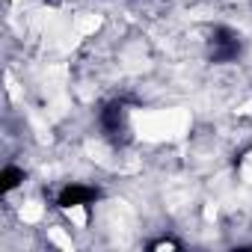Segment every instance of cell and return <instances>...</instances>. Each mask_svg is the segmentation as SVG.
Masks as SVG:
<instances>
[{"instance_id": "7a4b0ae2", "label": "cell", "mask_w": 252, "mask_h": 252, "mask_svg": "<svg viewBox=\"0 0 252 252\" xmlns=\"http://www.w3.org/2000/svg\"><path fill=\"white\" fill-rule=\"evenodd\" d=\"M95 199H98V190H95V187L68 184V187L60 193L57 205H60V208H74V205H89V202H95Z\"/></svg>"}, {"instance_id": "5b68a950", "label": "cell", "mask_w": 252, "mask_h": 252, "mask_svg": "<svg viewBox=\"0 0 252 252\" xmlns=\"http://www.w3.org/2000/svg\"><path fill=\"white\" fill-rule=\"evenodd\" d=\"M163 246H172V249H178V243H175V240H158V243H152V249H163Z\"/></svg>"}, {"instance_id": "6da1fadb", "label": "cell", "mask_w": 252, "mask_h": 252, "mask_svg": "<svg viewBox=\"0 0 252 252\" xmlns=\"http://www.w3.org/2000/svg\"><path fill=\"white\" fill-rule=\"evenodd\" d=\"M237 54H240L237 36H234L231 30H225V27H217V30H214V48H211L214 63H228V60H234Z\"/></svg>"}, {"instance_id": "277c9868", "label": "cell", "mask_w": 252, "mask_h": 252, "mask_svg": "<svg viewBox=\"0 0 252 252\" xmlns=\"http://www.w3.org/2000/svg\"><path fill=\"white\" fill-rule=\"evenodd\" d=\"M21 181H24V172L18 166H6L3 175H0V187H3V190H15Z\"/></svg>"}, {"instance_id": "3957f363", "label": "cell", "mask_w": 252, "mask_h": 252, "mask_svg": "<svg viewBox=\"0 0 252 252\" xmlns=\"http://www.w3.org/2000/svg\"><path fill=\"white\" fill-rule=\"evenodd\" d=\"M101 125H104V131L116 140V134L125 128V113H122V107H119V104H110V107L101 113Z\"/></svg>"}]
</instances>
